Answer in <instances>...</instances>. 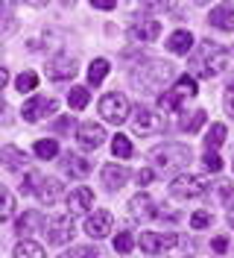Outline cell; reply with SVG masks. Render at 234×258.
Instances as JSON below:
<instances>
[{
    "mask_svg": "<svg viewBox=\"0 0 234 258\" xmlns=\"http://www.w3.org/2000/svg\"><path fill=\"white\" fill-rule=\"evenodd\" d=\"M231 62V53L225 47H219V44H211V41H202L196 53L190 56V71H193V80L199 77V80H214L219 77L225 68Z\"/></svg>",
    "mask_w": 234,
    "mask_h": 258,
    "instance_id": "1",
    "label": "cell"
},
{
    "mask_svg": "<svg viewBox=\"0 0 234 258\" xmlns=\"http://www.w3.org/2000/svg\"><path fill=\"white\" fill-rule=\"evenodd\" d=\"M170 77H173V64L161 62V59H140L132 68V82H135V88L143 91V94L161 91V85H167Z\"/></svg>",
    "mask_w": 234,
    "mask_h": 258,
    "instance_id": "2",
    "label": "cell"
},
{
    "mask_svg": "<svg viewBox=\"0 0 234 258\" xmlns=\"http://www.w3.org/2000/svg\"><path fill=\"white\" fill-rule=\"evenodd\" d=\"M149 159H152V164H155L158 170H164V173H179V176H182V170L190 167V161H193V153H190V147H185V144H161L149 153Z\"/></svg>",
    "mask_w": 234,
    "mask_h": 258,
    "instance_id": "3",
    "label": "cell"
},
{
    "mask_svg": "<svg viewBox=\"0 0 234 258\" xmlns=\"http://www.w3.org/2000/svg\"><path fill=\"white\" fill-rule=\"evenodd\" d=\"M196 91H199V88H196V80H193V77H182L170 91H164V94L158 97V106H161L164 112H179L187 97H196Z\"/></svg>",
    "mask_w": 234,
    "mask_h": 258,
    "instance_id": "4",
    "label": "cell"
},
{
    "mask_svg": "<svg viewBox=\"0 0 234 258\" xmlns=\"http://www.w3.org/2000/svg\"><path fill=\"white\" fill-rule=\"evenodd\" d=\"M208 179L199 176V173H182V176H176L170 182V194L176 200H196V197H202L208 191Z\"/></svg>",
    "mask_w": 234,
    "mask_h": 258,
    "instance_id": "5",
    "label": "cell"
},
{
    "mask_svg": "<svg viewBox=\"0 0 234 258\" xmlns=\"http://www.w3.org/2000/svg\"><path fill=\"white\" fill-rule=\"evenodd\" d=\"M129 100H126L123 94H117V91H111V94H106L103 100H100V114L109 120V123H123L126 117H129Z\"/></svg>",
    "mask_w": 234,
    "mask_h": 258,
    "instance_id": "6",
    "label": "cell"
},
{
    "mask_svg": "<svg viewBox=\"0 0 234 258\" xmlns=\"http://www.w3.org/2000/svg\"><path fill=\"white\" fill-rule=\"evenodd\" d=\"M132 123H135V132L138 135H155V132L164 129V114H158L149 106H138L135 114H132Z\"/></svg>",
    "mask_w": 234,
    "mask_h": 258,
    "instance_id": "7",
    "label": "cell"
},
{
    "mask_svg": "<svg viewBox=\"0 0 234 258\" xmlns=\"http://www.w3.org/2000/svg\"><path fill=\"white\" fill-rule=\"evenodd\" d=\"M73 220H70V214L67 217H53L50 223H47V243H53V246H64V243L73 241Z\"/></svg>",
    "mask_w": 234,
    "mask_h": 258,
    "instance_id": "8",
    "label": "cell"
},
{
    "mask_svg": "<svg viewBox=\"0 0 234 258\" xmlns=\"http://www.w3.org/2000/svg\"><path fill=\"white\" fill-rule=\"evenodd\" d=\"M56 100L53 97H32V100H27L24 103V109H21V117L24 120H30V123H35V120H41V117H47V114L56 112Z\"/></svg>",
    "mask_w": 234,
    "mask_h": 258,
    "instance_id": "9",
    "label": "cell"
},
{
    "mask_svg": "<svg viewBox=\"0 0 234 258\" xmlns=\"http://www.w3.org/2000/svg\"><path fill=\"white\" fill-rule=\"evenodd\" d=\"M176 243H179L176 235H161V232H143V235H140V249H143V252H149V255L170 252Z\"/></svg>",
    "mask_w": 234,
    "mask_h": 258,
    "instance_id": "10",
    "label": "cell"
},
{
    "mask_svg": "<svg viewBox=\"0 0 234 258\" xmlns=\"http://www.w3.org/2000/svg\"><path fill=\"white\" fill-rule=\"evenodd\" d=\"M44 71H47V80H53V82H62V80H70L73 74H76V62L70 59V56H56V59H50V62L44 64Z\"/></svg>",
    "mask_w": 234,
    "mask_h": 258,
    "instance_id": "11",
    "label": "cell"
},
{
    "mask_svg": "<svg viewBox=\"0 0 234 258\" xmlns=\"http://www.w3.org/2000/svg\"><path fill=\"white\" fill-rule=\"evenodd\" d=\"M111 226H114V220H111L109 211H94V214H88V220H85V235L94 238V241H100V238L111 235Z\"/></svg>",
    "mask_w": 234,
    "mask_h": 258,
    "instance_id": "12",
    "label": "cell"
},
{
    "mask_svg": "<svg viewBox=\"0 0 234 258\" xmlns=\"http://www.w3.org/2000/svg\"><path fill=\"white\" fill-rule=\"evenodd\" d=\"M64 203H67L70 217H73V214H88L91 206H94V191H91V188H85V185H82V188H73V191L67 194V200H64Z\"/></svg>",
    "mask_w": 234,
    "mask_h": 258,
    "instance_id": "13",
    "label": "cell"
},
{
    "mask_svg": "<svg viewBox=\"0 0 234 258\" xmlns=\"http://www.w3.org/2000/svg\"><path fill=\"white\" fill-rule=\"evenodd\" d=\"M76 138H79V147L82 150H97V147L106 141V129L100 126V123H94V120H88V123L79 126Z\"/></svg>",
    "mask_w": 234,
    "mask_h": 258,
    "instance_id": "14",
    "label": "cell"
},
{
    "mask_svg": "<svg viewBox=\"0 0 234 258\" xmlns=\"http://www.w3.org/2000/svg\"><path fill=\"white\" fill-rule=\"evenodd\" d=\"M158 35H161V24L155 18H140L138 24L129 27V38L132 41H155Z\"/></svg>",
    "mask_w": 234,
    "mask_h": 258,
    "instance_id": "15",
    "label": "cell"
},
{
    "mask_svg": "<svg viewBox=\"0 0 234 258\" xmlns=\"http://www.w3.org/2000/svg\"><path fill=\"white\" fill-rule=\"evenodd\" d=\"M208 24L222 30V32H234V3H219V6H214L211 15H208Z\"/></svg>",
    "mask_w": 234,
    "mask_h": 258,
    "instance_id": "16",
    "label": "cell"
},
{
    "mask_svg": "<svg viewBox=\"0 0 234 258\" xmlns=\"http://www.w3.org/2000/svg\"><path fill=\"white\" fill-rule=\"evenodd\" d=\"M62 170H64L70 179H85L88 173H91V161L85 159V156L67 153V156L62 159Z\"/></svg>",
    "mask_w": 234,
    "mask_h": 258,
    "instance_id": "17",
    "label": "cell"
},
{
    "mask_svg": "<svg viewBox=\"0 0 234 258\" xmlns=\"http://www.w3.org/2000/svg\"><path fill=\"white\" fill-rule=\"evenodd\" d=\"M129 211H132V217H135V220H140V223H143V220H152V217L158 214L155 206H152V200H149L146 194L132 197V200H129Z\"/></svg>",
    "mask_w": 234,
    "mask_h": 258,
    "instance_id": "18",
    "label": "cell"
},
{
    "mask_svg": "<svg viewBox=\"0 0 234 258\" xmlns=\"http://www.w3.org/2000/svg\"><path fill=\"white\" fill-rule=\"evenodd\" d=\"M126 179H129V170H126L123 164H106L103 167V185L109 191H120L126 185Z\"/></svg>",
    "mask_w": 234,
    "mask_h": 258,
    "instance_id": "19",
    "label": "cell"
},
{
    "mask_svg": "<svg viewBox=\"0 0 234 258\" xmlns=\"http://www.w3.org/2000/svg\"><path fill=\"white\" fill-rule=\"evenodd\" d=\"M44 226V217H41V211H24L21 217H18V226L15 232L21 235V238H27V235H32V232H38ZM47 229V226H44Z\"/></svg>",
    "mask_w": 234,
    "mask_h": 258,
    "instance_id": "20",
    "label": "cell"
},
{
    "mask_svg": "<svg viewBox=\"0 0 234 258\" xmlns=\"http://www.w3.org/2000/svg\"><path fill=\"white\" fill-rule=\"evenodd\" d=\"M62 182H59V179H41V185H38V200H41V203H44V206H53V203H59V197H62Z\"/></svg>",
    "mask_w": 234,
    "mask_h": 258,
    "instance_id": "21",
    "label": "cell"
},
{
    "mask_svg": "<svg viewBox=\"0 0 234 258\" xmlns=\"http://www.w3.org/2000/svg\"><path fill=\"white\" fill-rule=\"evenodd\" d=\"M0 161H3V167H6V170H12V173H18V170H24V167H27V156H24L18 147H12V144L3 147Z\"/></svg>",
    "mask_w": 234,
    "mask_h": 258,
    "instance_id": "22",
    "label": "cell"
},
{
    "mask_svg": "<svg viewBox=\"0 0 234 258\" xmlns=\"http://www.w3.org/2000/svg\"><path fill=\"white\" fill-rule=\"evenodd\" d=\"M190 47H193V35H190L187 30H176L170 38H167V50H170V53L187 56V53H190Z\"/></svg>",
    "mask_w": 234,
    "mask_h": 258,
    "instance_id": "23",
    "label": "cell"
},
{
    "mask_svg": "<svg viewBox=\"0 0 234 258\" xmlns=\"http://www.w3.org/2000/svg\"><path fill=\"white\" fill-rule=\"evenodd\" d=\"M222 141H225V126H222V123H214L211 132L205 135V150H208V153H217V147L222 144Z\"/></svg>",
    "mask_w": 234,
    "mask_h": 258,
    "instance_id": "24",
    "label": "cell"
},
{
    "mask_svg": "<svg viewBox=\"0 0 234 258\" xmlns=\"http://www.w3.org/2000/svg\"><path fill=\"white\" fill-rule=\"evenodd\" d=\"M106 77H109V62L106 59H94L91 68H88V82L91 85H100Z\"/></svg>",
    "mask_w": 234,
    "mask_h": 258,
    "instance_id": "25",
    "label": "cell"
},
{
    "mask_svg": "<svg viewBox=\"0 0 234 258\" xmlns=\"http://www.w3.org/2000/svg\"><path fill=\"white\" fill-rule=\"evenodd\" d=\"M15 258H44V249L35 241H21L15 246Z\"/></svg>",
    "mask_w": 234,
    "mask_h": 258,
    "instance_id": "26",
    "label": "cell"
},
{
    "mask_svg": "<svg viewBox=\"0 0 234 258\" xmlns=\"http://www.w3.org/2000/svg\"><path fill=\"white\" fill-rule=\"evenodd\" d=\"M32 150H35V156H38V159H56V156H59V144H56V141H50V138L35 141Z\"/></svg>",
    "mask_w": 234,
    "mask_h": 258,
    "instance_id": "27",
    "label": "cell"
},
{
    "mask_svg": "<svg viewBox=\"0 0 234 258\" xmlns=\"http://www.w3.org/2000/svg\"><path fill=\"white\" fill-rule=\"evenodd\" d=\"M111 153H114L117 159H132V144H129V138L117 132L114 141H111Z\"/></svg>",
    "mask_w": 234,
    "mask_h": 258,
    "instance_id": "28",
    "label": "cell"
},
{
    "mask_svg": "<svg viewBox=\"0 0 234 258\" xmlns=\"http://www.w3.org/2000/svg\"><path fill=\"white\" fill-rule=\"evenodd\" d=\"M15 88L21 91V94H30V91H35V88H38V77H35L32 71H24V74L15 80Z\"/></svg>",
    "mask_w": 234,
    "mask_h": 258,
    "instance_id": "29",
    "label": "cell"
},
{
    "mask_svg": "<svg viewBox=\"0 0 234 258\" xmlns=\"http://www.w3.org/2000/svg\"><path fill=\"white\" fill-rule=\"evenodd\" d=\"M67 103H70V109H85V103H88V88L73 85L70 94H67Z\"/></svg>",
    "mask_w": 234,
    "mask_h": 258,
    "instance_id": "30",
    "label": "cell"
},
{
    "mask_svg": "<svg viewBox=\"0 0 234 258\" xmlns=\"http://www.w3.org/2000/svg\"><path fill=\"white\" fill-rule=\"evenodd\" d=\"M205 120H208V114H205V109H196L190 120H182V129H185L187 135H190V132H199V126H202Z\"/></svg>",
    "mask_w": 234,
    "mask_h": 258,
    "instance_id": "31",
    "label": "cell"
},
{
    "mask_svg": "<svg viewBox=\"0 0 234 258\" xmlns=\"http://www.w3.org/2000/svg\"><path fill=\"white\" fill-rule=\"evenodd\" d=\"M41 173L38 170H27V179H21V191L30 194V191H38V185H41Z\"/></svg>",
    "mask_w": 234,
    "mask_h": 258,
    "instance_id": "32",
    "label": "cell"
},
{
    "mask_svg": "<svg viewBox=\"0 0 234 258\" xmlns=\"http://www.w3.org/2000/svg\"><path fill=\"white\" fill-rule=\"evenodd\" d=\"M132 243H135L132 232H120V235L114 238V249H117L120 255H126V252H132Z\"/></svg>",
    "mask_w": 234,
    "mask_h": 258,
    "instance_id": "33",
    "label": "cell"
},
{
    "mask_svg": "<svg viewBox=\"0 0 234 258\" xmlns=\"http://www.w3.org/2000/svg\"><path fill=\"white\" fill-rule=\"evenodd\" d=\"M76 126V120H73V117H70V114H64V117H59V120H56V132H59V135H70V129Z\"/></svg>",
    "mask_w": 234,
    "mask_h": 258,
    "instance_id": "34",
    "label": "cell"
},
{
    "mask_svg": "<svg viewBox=\"0 0 234 258\" xmlns=\"http://www.w3.org/2000/svg\"><path fill=\"white\" fill-rule=\"evenodd\" d=\"M211 220H214V217H211L208 211H196V214L190 217V226H193V229H208V226H211Z\"/></svg>",
    "mask_w": 234,
    "mask_h": 258,
    "instance_id": "35",
    "label": "cell"
},
{
    "mask_svg": "<svg viewBox=\"0 0 234 258\" xmlns=\"http://www.w3.org/2000/svg\"><path fill=\"white\" fill-rule=\"evenodd\" d=\"M62 258H97V249H91V246H76V249L64 252Z\"/></svg>",
    "mask_w": 234,
    "mask_h": 258,
    "instance_id": "36",
    "label": "cell"
},
{
    "mask_svg": "<svg viewBox=\"0 0 234 258\" xmlns=\"http://www.w3.org/2000/svg\"><path fill=\"white\" fill-rule=\"evenodd\" d=\"M222 103H225V114L234 117V82H228V88H225V97H222Z\"/></svg>",
    "mask_w": 234,
    "mask_h": 258,
    "instance_id": "37",
    "label": "cell"
},
{
    "mask_svg": "<svg viewBox=\"0 0 234 258\" xmlns=\"http://www.w3.org/2000/svg\"><path fill=\"white\" fill-rule=\"evenodd\" d=\"M152 179H155V170H152V167H140L138 173H135V182H138V185H149Z\"/></svg>",
    "mask_w": 234,
    "mask_h": 258,
    "instance_id": "38",
    "label": "cell"
},
{
    "mask_svg": "<svg viewBox=\"0 0 234 258\" xmlns=\"http://www.w3.org/2000/svg\"><path fill=\"white\" fill-rule=\"evenodd\" d=\"M205 167L214 170V173H219V170H222V159H219L217 153H208V156H205Z\"/></svg>",
    "mask_w": 234,
    "mask_h": 258,
    "instance_id": "39",
    "label": "cell"
},
{
    "mask_svg": "<svg viewBox=\"0 0 234 258\" xmlns=\"http://www.w3.org/2000/svg\"><path fill=\"white\" fill-rule=\"evenodd\" d=\"M12 209H15V200H12V194L3 191V220H9V217H12Z\"/></svg>",
    "mask_w": 234,
    "mask_h": 258,
    "instance_id": "40",
    "label": "cell"
},
{
    "mask_svg": "<svg viewBox=\"0 0 234 258\" xmlns=\"http://www.w3.org/2000/svg\"><path fill=\"white\" fill-rule=\"evenodd\" d=\"M211 249H214L217 255H222V252L228 249V238H225V235H219V238H214V241H211Z\"/></svg>",
    "mask_w": 234,
    "mask_h": 258,
    "instance_id": "41",
    "label": "cell"
},
{
    "mask_svg": "<svg viewBox=\"0 0 234 258\" xmlns=\"http://www.w3.org/2000/svg\"><path fill=\"white\" fill-rule=\"evenodd\" d=\"M217 194L222 197V200H228V197H231V185H228V182H219V185H217ZM228 203H231V200H228Z\"/></svg>",
    "mask_w": 234,
    "mask_h": 258,
    "instance_id": "42",
    "label": "cell"
},
{
    "mask_svg": "<svg viewBox=\"0 0 234 258\" xmlns=\"http://www.w3.org/2000/svg\"><path fill=\"white\" fill-rule=\"evenodd\" d=\"M117 3H111V0H94V9H103V12H111Z\"/></svg>",
    "mask_w": 234,
    "mask_h": 258,
    "instance_id": "43",
    "label": "cell"
},
{
    "mask_svg": "<svg viewBox=\"0 0 234 258\" xmlns=\"http://www.w3.org/2000/svg\"><path fill=\"white\" fill-rule=\"evenodd\" d=\"M228 223L234 226V200H231V206H228Z\"/></svg>",
    "mask_w": 234,
    "mask_h": 258,
    "instance_id": "44",
    "label": "cell"
}]
</instances>
